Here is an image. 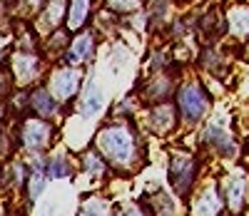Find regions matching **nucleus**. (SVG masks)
Returning <instances> with one entry per match:
<instances>
[{
  "instance_id": "nucleus-1",
  "label": "nucleus",
  "mask_w": 249,
  "mask_h": 216,
  "mask_svg": "<svg viewBox=\"0 0 249 216\" xmlns=\"http://www.w3.org/2000/svg\"><path fill=\"white\" fill-rule=\"evenodd\" d=\"M102 159L110 169L117 171H135L144 162V142L137 129L127 122H107L97 129L95 144Z\"/></svg>"
},
{
  "instance_id": "nucleus-2",
  "label": "nucleus",
  "mask_w": 249,
  "mask_h": 216,
  "mask_svg": "<svg viewBox=\"0 0 249 216\" xmlns=\"http://www.w3.org/2000/svg\"><path fill=\"white\" fill-rule=\"evenodd\" d=\"M10 129H13V139H15L18 152H23L25 157L48 154L53 142H55V122L35 117L30 112L15 117V124Z\"/></svg>"
},
{
  "instance_id": "nucleus-3",
  "label": "nucleus",
  "mask_w": 249,
  "mask_h": 216,
  "mask_svg": "<svg viewBox=\"0 0 249 216\" xmlns=\"http://www.w3.org/2000/svg\"><path fill=\"white\" fill-rule=\"evenodd\" d=\"M197 177H199V162L192 154L184 152H175L170 154V164H167V182L175 191L177 199H190L192 191L197 186Z\"/></svg>"
},
{
  "instance_id": "nucleus-4",
  "label": "nucleus",
  "mask_w": 249,
  "mask_h": 216,
  "mask_svg": "<svg viewBox=\"0 0 249 216\" xmlns=\"http://www.w3.org/2000/svg\"><path fill=\"white\" fill-rule=\"evenodd\" d=\"M8 67L13 72L15 80V87L18 90H30L35 84H40L45 75V60L40 57L35 50H23V48H15L8 57Z\"/></svg>"
},
{
  "instance_id": "nucleus-5",
  "label": "nucleus",
  "mask_w": 249,
  "mask_h": 216,
  "mask_svg": "<svg viewBox=\"0 0 249 216\" xmlns=\"http://www.w3.org/2000/svg\"><path fill=\"white\" fill-rule=\"evenodd\" d=\"M175 107L184 124H197L207 115V110H210V95H207V90L199 82L195 80L184 82L179 84V90L175 95Z\"/></svg>"
},
{
  "instance_id": "nucleus-6",
  "label": "nucleus",
  "mask_w": 249,
  "mask_h": 216,
  "mask_svg": "<svg viewBox=\"0 0 249 216\" xmlns=\"http://www.w3.org/2000/svg\"><path fill=\"white\" fill-rule=\"evenodd\" d=\"M82 84H85L82 70L80 67H70V65H57V67H53L48 80H45V87L53 92V97L62 107H68L70 102L77 100Z\"/></svg>"
},
{
  "instance_id": "nucleus-7",
  "label": "nucleus",
  "mask_w": 249,
  "mask_h": 216,
  "mask_svg": "<svg viewBox=\"0 0 249 216\" xmlns=\"http://www.w3.org/2000/svg\"><path fill=\"white\" fill-rule=\"evenodd\" d=\"M25 97H28V112L35 115V117L50 119V122H55L62 115V110H65V107H62L53 97V92L45 87V82H40V84H35V87H30L25 92Z\"/></svg>"
},
{
  "instance_id": "nucleus-8",
  "label": "nucleus",
  "mask_w": 249,
  "mask_h": 216,
  "mask_svg": "<svg viewBox=\"0 0 249 216\" xmlns=\"http://www.w3.org/2000/svg\"><path fill=\"white\" fill-rule=\"evenodd\" d=\"M95 50H97V40L90 30H82L77 33L72 40H70V45L68 50L60 55V62L62 65H70V67H80V65H85L95 57Z\"/></svg>"
},
{
  "instance_id": "nucleus-9",
  "label": "nucleus",
  "mask_w": 249,
  "mask_h": 216,
  "mask_svg": "<svg viewBox=\"0 0 249 216\" xmlns=\"http://www.w3.org/2000/svg\"><path fill=\"white\" fill-rule=\"evenodd\" d=\"M179 124V112L172 102H160V104H152L150 112H147V127L150 132L157 134V137H164L170 134L172 129Z\"/></svg>"
},
{
  "instance_id": "nucleus-10",
  "label": "nucleus",
  "mask_w": 249,
  "mask_h": 216,
  "mask_svg": "<svg viewBox=\"0 0 249 216\" xmlns=\"http://www.w3.org/2000/svg\"><path fill=\"white\" fill-rule=\"evenodd\" d=\"M75 102H77V115L82 119H92L105 110V92H102V87L95 80H88L82 84V90H80Z\"/></svg>"
},
{
  "instance_id": "nucleus-11",
  "label": "nucleus",
  "mask_w": 249,
  "mask_h": 216,
  "mask_svg": "<svg viewBox=\"0 0 249 216\" xmlns=\"http://www.w3.org/2000/svg\"><path fill=\"white\" fill-rule=\"evenodd\" d=\"M222 206H224V199H222L219 186L217 184H207L192 197L190 216H219Z\"/></svg>"
},
{
  "instance_id": "nucleus-12",
  "label": "nucleus",
  "mask_w": 249,
  "mask_h": 216,
  "mask_svg": "<svg viewBox=\"0 0 249 216\" xmlns=\"http://www.w3.org/2000/svg\"><path fill=\"white\" fill-rule=\"evenodd\" d=\"M90 15H92V0H68V8H65V28L68 33H82L90 23Z\"/></svg>"
},
{
  "instance_id": "nucleus-13",
  "label": "nucleus",
  "mask_w": 249,
  "mask_h": 216,
  "mask_svg": "<svg viewBox=\"0 0 249 216\" xmlns=\"http://www.w3.org/2000/svg\"><path fill=\"white\" fill-rule=\"evenodd\" d=\"M65 8L68 0H48L45 8L37 13L35 28H40L43 33H55L60 25H65Z\"/></svg>"
},
{
  "instance_id": "nucleus-14",
  "label": "nucleus",
  "mask_w": 249,
  "mask_h": 216,
  "mask_svg": "<svg viewBox=\"0 0 249 216\" xmlns=\"http://www.w3.org/2000/svg\"><path fill=\"white\" fill-rule=\"evenodd\" d=\"M140 204L144 206V211L150 216H177V199L164 189H157L150 197L140 199Z\"/></svg>"
},
{
  "instance_id": "nucleus-15",
  "label": "nucleus",
  "mask_w": 249,
  "mask_h": 216,
  "mask_svg": "<svg viewBox=\"0 0 249 216\" xmlns=\"http://www.w3.org/2000/svg\"><path fill=\"white\" fill-rule=\"evenodd\" d=\"M175 90V80L170 75H155L147 80V87H144V100L150 104H160V102H170Z\"/></svg>"
},
{
  "instance_id": "nucleus-16",
  "label": "nucleus",
  "mask_w": 249,
  "mask_h": 216,
  "mask_svg": "<svg viewBox=\"0 0 249 216\" xmlns=\"http://www.w3.org/2000/svg\"><path fill=\"white\" fill-rule=\"evenodd\" d=\"M204 142L210 144L217 154H232V149H234V142L230 137V132L224 129L222 122H210L204 127Z\"/></svg>"
},
{
  "instance_id": "nucleus-17",
  "label": "nucleus",
  "mask_w": 249,
  "mask_h": 216,
  "mask_svg": "<svg viewBox=\"0 0 249 216\" xmlns=\"http://www.w3.org/2000/svg\"><path fill=\"white\" fill-rule=\"evenodd\" d=\"M75 174V164L68 154L62 152H55V154H45V177L50 182H57V179H70Z\"/></svg>"
},
{
  "instance_id": "nucleus-18",
  "label": "nucleus",
  "mask_w": 249,
  "mask_h": 216,
  "mask_svg": "<svg viewBox=\"0 0 249 216\" xmlns=\"http://www.w3.org/2000/svg\"><path fill=\"white\" fill-rule=\"evenodd\" d=\"M77 166H80V171H82V174H88V177H92V179H100V177H105L107 171H110L107 162L102 159V154L97 152L95 147H88L85 152L80 154V159H77Z\"/></svg>"
},
{
  "instance_id": "nucleus-19",
  "label": "nucleus",
  "mask_w": 249,
  "mask_h": 216,
  "mask_svg": "<svg viewBox=\"0 0 249 216\" xmlns=\"http://www.w3.org/2000/svg\"><path fill=\"white\" fill-rule=\"evenodd\" d=\"M50 179L45 177V171H37V169H30L28 174V182H25V189H23V199L28 206H35L40 201V197L45 194Z\"/></svg>"
},
{
  "instance_id": "nucleus-20",
  "label": "nucleus",
  "mask_w": 249,
  "mask_h": 216,
  "mask_svg": "<svg viewBox=\"0 0 249 216\" xmlns=\"http://www.w3.org/2000/svg\"><path fill=\"white\" fill-rule=\"evenodd\" d=\"M112 201L105 197H85L77 206L75 216H112Z\"/></svg>"
},
{
  "instance_id": "nucleus-21",
  "label": "nucleus",
  "mask_w": 249,
  "mask_h": 216,
  "mask_svg": "<svg viewBox=\"0 0 249 216\" xmlns=\"http://www.w3.org/2000/svg\"><path fill=\"white\" fill-rule=\"evenodd\" d=\"M15 80H13V72L8 67V60H0V102H8L13 95H15Z\"/></svg>"
},
{
  "instance_id": "nucleus-22",
  "label": "nucleus",
  "mask_w": 249,
  "mask_h": 216,
  "mask_svg": "<svg viewBox=\"0 0 249 216\" xmlns=\"http://www.w3.org/2000/svg\"><path fill=\"white\" fill-rule=\"evenodd\" d=\"M242 199H244V179L242 177H232L230 184H227L224 201L230 204L232 209H242Z\"/></svg>"
},
{
  "instance_id": "nucleus-23",
  "label": "nucleus",
  "mask_w": 249,
  "mask_h": 216,
  "mask_svg": "<svg viewBox=\"0 0 249 216\" xmlns=\"http://www.w3.org/2000/svg\"><path fill=\"white\" fill-rule=\"evenodd\" d=\"M230 25L237 35H249V8H234L230 13Z\"/></svg>"
},
{
  "instance_id": "nucleus-24",
  "label": "nucleus",
  "mask_w": 249,
  "mask_h": 216,
  "mask_svg": "<svg viewBox=\"0 0 249 216\" xmlns=\"http://www.w3.org/2000/svg\"><path fill=\"white\" fill-rule=\"evenodd\" d=\"M112 216H150L140 201H124L112 209Z\"/></svg>"
},
{
  "instance_id": "nucleus-25",
  "label": "nucleus",
  "mask_w": 249,
  "mask_h": 216,
  "mask_svg": "<svg viewBox=\"0 0 249 216\" xmlns=\"http://www.w3.org/2000/svg\"><path fill=\"white\" fill-rule=\"evenodd\" d=\"M105 5L112 13H135L142 5V0H105Z\"/></svg>"
},
{
  "instance_id": "nucleus-26",
  "label": "nucleus",
  "mask_w": 249,
  "mask_h": 216,
  "mask_svg": "<svg viewBox=\"0 0 249 216\" xmlns=\"http://www.w3.org/2000/svg\"><path fill=\"white\" fill-rule=\"evenodd\" d=\"M45 3H48V0H20V8L33 15V13H40V10H43Z\"/></svg>"
},
{
  "instance_id": "nucleus-27",
  "label": "nucleus",
  "mask_w": 249,
  "mask_h": 216,
  "mask_svg": "<svg viewBox=\"0 0 249 216\" xmlns=\"http://www.w3.org/2000/svg\"><path fill=\"white\" fill-rule=\"evenodd\" d=\"M5 117H8V102H0V124H5Z\"/></svg>"
},
{
  "instance_id": "nucleus-28",
  "label": "nucleus",
  "mask_w": 249,
  "mask_h": 216,
  "mask_svg": "<svg viewBox=\"0 0 249 216\" xmlns=\"http://www.w3.org/2000/svg\"><path fill=\"white\" fill-rule=\"evenodd\" d=\"M0 216H8V209H5L3 204H0Z\"/></svg>"
},
{
  "instance_id": "nucleus-29",
  "label": "nucleus",
  "mask_w": 249,
  "mask_h": 216,
  "mask_svg": "<svg viewBox=\"0 0 249 216\" xmlns=\"http://www.w3.org/2000/svg\"><path fill=\"white\" fill-rule=\"evenodd\" d=\"M0 166H3V164H0Z\"/></svg>"
}]
</instances>
